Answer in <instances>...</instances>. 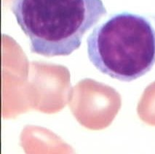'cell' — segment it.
Returning <instances> with one entry per match:
<instances>
[{"label":"cell","mask_w":155,"mask_h":154,"mask_svg":"<svg viewBox=\"0 0 155 154\" xmlns=\"http://www.w3.org/2000/svg\"><path fill=\"white\" fill-rule=\"evenodd\" d=\"M87 45L93 66L120 81L139 78L155 64V29L147 18L137 14L111 16L93 29Z\"/></svg>","instance_id":"7a4b0ae2"},{"label":"cell","mask_w":155,"mask_h":154,"mask_svg":"<svg viewBox=\"0 0 155 154\" xmlns=\"http://www.w3.org/2000/svg\"><path fill=\"white\" fill-rule=\"evenodd\" d=\"M11 10L31 52L45 57L71 54L107 13L102 0H12Z\"/></svg>","instance_id":"6da1fadb"}]
</instances>
